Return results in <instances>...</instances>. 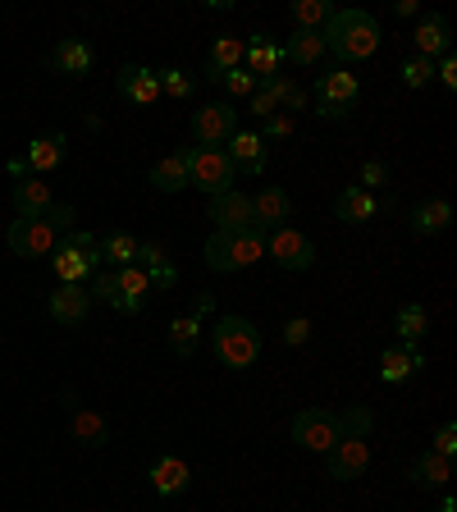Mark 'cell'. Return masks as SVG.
Instances as JSON below:
<instances>
[{
  "instance_id": "cell-38",
  "label": "cell",
  "mask_w": 457,
  "mask_h": 512,
  "mask_svg": "<svg viewBox=\"0 0 457 512\" xmlns=\"http://www.w3.org/2000/svg\"><path fill=\"white\" fill-rule=\"evenodd\" d=\"M398 78H403V87H412V92H421V87L435 83V64L421 60V55H412V60H403V69H398Z\"/></svg>"
},
{
  "instance_id": "cell-46",
  "label": "cell",
  "mask_w": 457,
  "mask_h": 512,
  "mask_svg": "<svg viewBox=\"0 0 457 512\" xmlns=\"http://www.w3.org/2000/svg\"><path fill=\"white\" fill-rule=\"evenodd\" d=\"M435 78L448 87V92H457V55H453V51L435 60Z\"/></svg>"
},
{
  "instance_id": "cell-39",
  "label": "cell",
  "mask_w": 457,
  "mask_h": 512,
  "mask_svg": "<svg viewBox=\"0 0 457 512\" xmlns=\"http://www.w3.org/2000/svg\"><path fill=\"white\" fill-rule=\"evenodd\" d=\"M371 407H362V403H352L348 412H339V426H343V435H357V439H366L371 435Z\"/></svg>"
},
{
  "instance_id": "cell-15",
  "label": "cell",
  "mask_w": 457,
  "mask_h": 512,
  "mask_svg": "<svg viewBox=\"0 0 457 512\" xmlns=\"http://www.w3.org/2000/svg\"><path fill=\"white\" fill-rule=\"evenodd\" d=\"M64 421H69V439H78L83 448H106L110 444L106 416L92 412V407H83V403H74V398H69V407H64Z\"/></svg>"
},
{
  "instance_id": "cell-37",
  "label": "cell",
  "mask_w": 457,
  "mask_h": 512,
  "mask_svg": "<svg viewBox=\"0 0 457 512\" xmlns=\"http://www.w3.org/2000/svg\"><path fill=\"white\" fill-rule=\"evenodd\" d=\"M261 87H266V92L275 96V106H284V110H307V101H311V96L302 92V83H293V78H288V74L266 78V83H261Z\"/></svg>"
},
{
  "instance_id": "cell-40",
  "label": "cell",
  "mask_w": 457,
  "mask_h": 512,
  "mask_svg": "<svg viewBox=\"0 0 457 512\" xmlns=\"http://www.w3.org/2000/svg\"><path fill=\"white\" fill-rule=\"evenodd\" d=\"M220 87H224V92H229V96H234V101H247V96H252L261 83H256V78L247 74L243 64H238V69H229V74H220Z\"/></svg>"
},
{
  "instance_id": "cell-12",
  "label": "cell",
  "mask_w": 457,
  "mask_h": 512,
  "mask_svg": "<svg viewBox=\"0 0 457 512\" xmlns=\"http://www.w3.org/2000/svg\"><path fill=\"white\" fill-rule=\"evenodd\" d=\"M224 156H229V165L243 174H266L270 165V151H266V138L261 133H252V128H238L234 138L224 142Z\"/></svg>"
},
{
  "instance_id": "cell-4",
  "label": "cell",
  "mask_w": 457,
  "mask_h": 512,
  "mask_svg": "<svg viewBox=\"0 0 457 512\" xmlns=\"http://www.w3.org/2000/svg\"><path fill=\"white\" fill-rule=\"evenodd\" d=\"M211 352L215 362L229 366V371H247L261 357V330L247 316H220L211 330Z\"/></svg>"
},
{
  "instance_id": "cell-18",
  "label": "cell",
  "mask_w": 457,
  "mask_h": 512,
  "mask_svg": "<svg viewBox=\"0 0 457 512\" xmlns=\"http://www.w3.org/2000/svg\"><path fill=\"white\" fill-rule=\"evenodd\" d=\"M115 87L124 101H133V106H156L160 101V78H156V69H147V64H124Z\"/></svg>"
},
{
  "instance_id": "cell-14",
  "label": "cell",
  "mask_w": 457,
  "mask_h": 512,
  "mask_svg": "<svg viewBox=\"0 0 457 512\" xmlns=\"http://www.w3.org/2000/svg\"><path fill=\"white\" fill-rule=\"evenodd\" d=\"M279 64H284V55H279V42L270 37V32H252V37L243 42V69L256 78V83L275 78Z\"/></svg>"
},
{
  "instance_id": "cell-36",
  "label": "cell",
  "mask_w": 457,
  "mask_h": 512,
  "mask_svg": "<svg viewBox=\"0 0 457 512\" xmlns=\"http://www.w3.org/2000/svg\"><path fill=\"white\" fill-rule=\"evenodd\" d=\"M156 78H160V96H170V101H192V96H197V74L179 69V64L156 69Z\"/></svg>"
},
{
  "instance_id": "cell-10",
  "label": "cell",
  "mask_w": 457,
  "mask_h": 512,
  "mask_svg": "<svg viewBox=\"0 0 457 512\" xmlns=\"http://www.w3.org/2000/svg\"><path fill=\"white\" fill-rule=\"evenodd\" d=\"M234 133H238L234 101H206V106L192 115V138H197V147H224Z\"/></svg>"
},
{
  "instance_id": "cell-42",
  "label": "cell",
  "mask_w": 457,
  "mask_h": 512,
  "mask_svg": "<svg viewBox=\"0 0 457 512\" xmlns=\"http://www.w3.org/2000/svg\"><path fill=\"white\" fill-rule=\"evenodd\" d=\"M430 453H439V458H453V453H457V426H453V421H444V426L435 430V439H430Z\"/></svg>"
},
{
  "instance_id": "cell-48",
  "label": "cell",
  "mask_w": 457,
  "mask_h": 512,
  "mask_svg": "<svg viewBox=\"0 0 457 512\" xmlns=\"http://www.w3.org/2000/svg\"><path fill=\"white\" fill-rule=\"evenodd\" d=\"M160 261H170V256H165V247H160V243H138V261H133V266L151 270V266H160Z\"/></svg>"
},
{
  "instance_id": "cell-29",
  "label": "cell",
  "mask_w": 457,
  "mask_h": 512,
  "mask_svg": "<svg viewBox=\"0 0 457 512\" xmlns=\"http://www.w3.org/2000/svg\"><path fill=\"white\" fill-rule=\"evenodd\" d=\"M407 476H412V485L416 490H444L448 480H453V458H439V453H421V458L412 462V471H407Z\"/></svg>"
},
{
  "instance_id": "cell-43",
  "label": "cell",
  "mask_w": 457,
  "mask_h": 512,
  "mask_svg": "<svg viewBox=\"0 0 457 512\" xmlns=\"http://www.w3.org/2000/svg\"><path fill=\"white\" fill-rule=\"evenodd\" d=\"M307 339H311V316H293V320H284V343H288V348H302Z\"/></svg>"
},
{
  "instance_id": "cell-8",
  "label": "cell",
  "mask_w": 457,
  "mask_h": 512,
  "mask_svg": "<svg viewBox=\"0 0 457 512\" xmlns=\"http://www.w3.org/2000/svg\"><path fill=\"white\" fill-rule=\"evenodd\" d=\"M234 165L224 156V147H192L188 151V188H202L206 197H220V192L234 188Z\"/></svg>"
},
{
  "instance_id": "cell-34",
  "label": "cell",
  "mask_w": 457,
  "mask_h": 512,
  "mask_svg": "<svg viewBox=\"0 0 457 512\" xmlns=\"http://www.w3.org/2000/svg\"><path fill=\"white\" fill-rule=\"evenodd\" d=\"M96 252H101V261H106L110 270H124L138 261V238L124 234V229H115V234H106L101 243H96Z\"/></svg>"
},
{
  "instance_id": "cell-21",
  "label": "cell",
  "mask_w": 457,
  "mask_h": 512,
  "mask_svg": "<svg viewBox=\"0 0 457 512\" xmlns=\"http://www.w3.org/2000/svg\"><path fill=\"white\" fill-rule=\"evenodd\" d=\"M412 46H416V55H421V60H430V64H435L439 55L453 51V32H448V19H444V14H426V19L416 23Z\"/></svg>"
},
{
  "instance_id": "cell-19",
  "label": "cell",
  "mask_w": 457,
  "mask_h": 512,
  "mask_svg": "<svg viewBox=\"0 0 457 512\" xmlns=\"http://www.w3.org/2000/svg\"><path fill=\"white\" fill-rule=\"evenodd\" d=\"M64 156H69V142H64V133H46V138H32L28 151H23L19 160H23V170H32L37 179H42V174L60 170Z\"/></svg>"
},
{
  "instance_id": "cell-1",
  "label": "cell",
  "mask_w": 457,
  "mask_h": 512,
  "mask_svg": "<svg viewBox=\"0 0 457 512\" xmlns=\"http://www.w3.org/2000/svg\"><path fill=\"white\" fill-rule=\"evenodd\" d=\"M320 37H325V55H334L339 69H352L380 51V23L366 10H334Z\"/></svg>"
},
{
  "instance_id": "cell-13",
  "label": "cell",
  "mask_w": 457,
  "mask_h": 512,
  "mask_svg": "<svg viewBox=\"0 0 457 512\" xmlns=\"http://www.w3.org/2000/svg\"><path fill=\"white\" fill-rule=\"evenodd\" d=\"M211 220H215V229H224V234H234V229H256L252 197H247V192H238V188L211 197Z\"/></svg>"
},
{
  "instance_id": "cell-24",
  "label": "cell",
  "mask_w": 457,
  "mask_h": 512,
  "mask_svg": "<svg viewBox=\"0 0 457 512\" xmlns=\"http://www.w3.org/2000/svg\"><path fill=\"white\" fill-rule=\"evenodd\" d=\"M334 215H339L343 224H371L375 215H380V197L357 188V183H348V188L334 197Z\"/></svg>"
},
{
  "instance_id": "cell-27",
  "label": "cell",
  "mask_w": 457,
  "mask_h": 512,
  "mask_svg": "<svg viewBox=\"0 0 457 512\" xmlns=\"http://www.w3.org/2000/svg\"><path fill=\"white\" fill-rule=\"evenodd\" d=\"M55 206V197H51V183L46 179H19L14 183V211H19V220H37V215H46Z\"/></svg>"
},
{
  "instance_id": "cell-50",
  "label": "cell",
  "mask_w": 457,
  "mask_h": 512,
  "mask_svg": "<svg viewBox=\"0 0 457 512\" xmlns=\"http://www.w3.org/2000/svg\"><path fill=\"white\" fill-rule=\"evenodd\" d=\"M211 307H215V298H211V293H202V298H197V307H192V311H197V316H211Z\"/></svg>"
},
{
  "instance_id": "cell-28",
  "label": "cell",
  "mask_w": 457,
  "mask_h": 512,
  "mask_svg": "<svg viewBox=\"0 0 457 512\" xmlns=\"http://www.w3.org/2000/svg\"><path fill=\"white\" fill-rule=\"evenodd\" d=\"M279 55H284L288 64H298V69H316V64L325 60V37H320V32H293V37H284Z\"/></svg>"
},
{
  "instance_id": "cell-26",
  "label": "cell",
  "mask_w": 457,
  "mask_h": 512,
  "mask_svg": "<svg viewBox=\"0 0 457 512\" xmlns=\"http://www.w3.org/2000/svg\"><path fill=\"white\" fill-rule=\"evenodd\" d=\"M412 234L416 238H439L453 224V202L448 197H430V202H421V206H412Z\"/></svg>"
},
{
  "instance_id": "cell-20",
  "label": "cell",
  "mask_w": 457,
  "mask_h": 512,
  "mask_svg": "<svg viewBox=\"0 0 457 512\" xmlns=\"http://www.w3.org/2000/svg\"><path fill=\"white\" fill-rule=\"evenodd\" d=\"M147 476H151V490H156L160 499H179V494L192 485V467L183 458H174V453H165V458L151 462Z\"/></svg>"
},
{
  "instance_id": "cell-7",
  "label": "cell",
  "mask_w": 457,
  "mask_h": 512,
  "mask_svg": "<svg viewBox=\"0 0 457 512\" xmlns=\"http://www.w3.org/2000/svg\"><path fill=\"white\" fill-rule=\"evenodd\" d=\"M288 435H293V444L307 448V453H330L334 444L343 439V426H339V412H330V407H307V412L293 416V426H288Z\"/></svg>"
},
{
  "instance_id": "cell-16",
  "label": "cell",
  "mask_w": 457,
  "mask_h": 512,
  "mask_svg": "<svg viewBox=\"0 0 457 512\" xmlns=\"http://www.w3.org/2000/svg\"><path fill=\"white\" fill-rule=\"evenodd\" d=\"M46 311H51L55 325H83L92 316V293H87V284H60L46 302Z\"/></svg>"
},
{
  "instance_id": "cell-41",
  "label": "cell",
  "mask_w": 457,
  "mask_h": 512,
  "mask_svg": "<svg viewBox=\"0 0 457 512\" xmlns=\"http://www.w3.org/2000/svg\"><path fill=\"white\" fill-rule=\"evenodd\" d=\"M389 160H380V156H371L362 165V174H357V188H366V192H375V188H384V183H389Z\"/></svg>"
},
{
  "instance_id": "cell-23",
  "label": "cell",
  "mask_w": 457,
  "mask_h": 512,
  "mask_svg": "<svg viewBox=\"0 0 457 512\" xmlns=\"http://www.w3.org/2000/svg\"><path fill=\"white\" fill-rule=\"evenodd\" d=\"M51 69L55 74H69V78H87L96 69L92 42H83V37H64V42L51 51Z\"/></svg>"
},
{
  "instance_id": "cell-32",
  "label": "cell",
  "mask_w": 457,
  "mask_h": 512,
  "mask_svg": "<svg viewBox=\"0 0 457 512\" xmlns=\"http://www.w3.org/2000/svg\"><path fill=\"white\" fill-rule=\"evenodd\" d=\"M147 183L156 192H183V188H188V151H174V156L156 160Z\"/></svg>"
},
{
  "instance_id": "cell-17",
  "label": "cell",
  "mask_w": 457,
  "mask_h": 512,
  "mask_svg": "<svg viewBox=\"0 0 457 512\" xmlns=\"http://www.w3.org/2000/svg\"><path fill=\"white\" fill-rule=\"evenodd\" d=\"M426 371V352L407 348V343H394V348L380 352V380L384 384H407Z\"/></svg>"
},
{
  "instance_id": "cell-44",
  "label": "cell",
  "mask_w": 457,
  "mask_h": 512,
  "mask_svg": "<svg viewBox=\"0 0 457 512\" xmlns=\"http://www.w3.org/2000/svg\"><path fill=\"white\" fill-rule=\"evenodd\" d=\"M261 138H266V142H284V138H293V115H270V119H266V128H261Z\"/></svg>"
},
{
  "instance_id": "cell-30",
  "label": "cell",
  "mask_w": 457,
  "mask_h": 512,
  "mask_svg": "<svg viewBox=\"0 0 457 512\" xmlns=\"http://www.w3.org/2000/svg\"><path fill=\"white\" fill-rule=\"evenodd\" d=\"M394 334H398V343H407V348H421V339L430 334V311L421 307V302H403L394 316Z\"/></svg>"
},
{
  "instance_id": "cell-2",
  "label": "cell",
  "mask_w": 457,
  "mask_h": 512,
  "mask_svg": "<svg viewBox=\"0 0 457 512\" xmlns=\"http://www.w3.org/2000/svg\"><path fill=\"white\" fill-rule=\"evenodd\" d=\"M74 220L78 211L74 206H64L55 202L46 215H37V220H14L10 224V234H5V243H10L14 256H28V261H51V252L60 247L64 234H74Z\"/></svg>"
},
{
  "instance_id": "cell-31",
  "label": "cell",
  "mask_w": 457,
  "mask_h": 512,
  "mask_svg": "<svg viewBox=\"0 0 457 512\" xmlns=\"http://www.w3.org/2000/svg\"><path fill=\"white\" fill-rule=\"evenodd\" d=\"M243 64V37H215L211 42V55H206V83H220V74L238 69Z\"/></svg>"
},
{
  "instance_id": "cell-45",
  "label": "cell",
  "mask_w": 457,
  "mask_h": 512,
  "mask_svg": "<svg viewBox=\"0 0 457 512\" xmlns=\"http://www.w3.org/2000/svg\"><path fill=\"white\" fill-rule=\"evenodd\" d=\"M247 110H252L256 119H270V115H279V106H275V96L266 92V87H256L252 96H247Z\"/></svg>"
},
{
  "instance_id": "cell-33",
  "label": "cell",
  "mask_w": 457,
  "mask_h": 512,
  "mask_svg": "<svg viewBox=\"0 0 457 512\" xmlns=\"http://www.w3.org/2000/svg\"><path fill=\"white\" fill-rule=\"evenodd\" d=\"M288 19H293V32H325V23L334 19V5L330 0H293Z\"/></svg>"
},
{
  "instance_id": "cell-3",
  "label": "cell",
  "mask_w": 457,
  "mask_h": 512,
  "mask_svg": "<svg viewBox=\"0 0 457 512\" xmlns=\"http://www.w3.org/2000/svg\"><path fill=\"white\" fill-rule=\"evenodd\" d=\"M261 256H266V229H234V234L215 229L206 238V266L215 275H238V270L256 266Z\"/></svg>"
},
{
  "instance_id": "cell-11",
  "label": "cell",
  "mask_w": 457,
  "mask_h": 512,
  "mask_svg": "<svg viewBox=\"0 0 457 512\" xmlns=\"http://www.w3.org/2000/svg\"><path fill=\"white\" fill-rule=\"evenodd\" d=\"M366 467H371V439L343 435L339 444L325 453V471H330V480H357V476H366Z\"/></svg>"
},
{
  "instance_id": "cell-22",
  "label": "cell",
  "mask_w": 457,
  "mask_h": 512,
  "mask_svg": "<svg viewBox=\"0 0 457 512\" xmlns=\"http://www.w3.org/2000/svg\"><path fill=\"white\" fill-rule=\"evenodd\" d=\"M252 215H256V229H279V224H288V215H293V197H288L284 188H275V183H266L261 192H252Z\"/></svg>"
},
{
  "instance_id": "cell-9",
  "label": "cell",
  "mask_w": 457,
  "mask_h": 512,
  "mask_svg": "<svg viewBox=\"0 0 457 512\" xmlns=\"http://www.w3.org/2000/svg\"><path fill=\"white\" fill-rule=\"evenodd\" d=\"M266 256L279 270H311L320 252H316V238L311 234H302L293 224H279V229L266 234Z\"/></svg>"
},
{
  "instance_id": "cell-47",
  "label": "cell",
  "mask_w": 457,
  "mask_h": 512,
  "mask_svg": "<svg viewBox=\"0 0 457 512\" xmlns=\"http://www.w3.org/2000/svg\"><path fill=\"white\" fill-rule=\"evenodd\" d=\"M147 275H151V288H174V284H179V266H170V261L151 266Z\"/></svg>"
},
{
  "instance_id": "cell-35",
  "label": "cell",
  "mask_w": 457,
  "mask_h": 512,
  "mask_svg": "<svg viewBox=\"0 0 457 512\" xmlns=\"http://www.w3.org/2000/svg\"><path fill=\"white\" fill-rule=\"evenodd\" d=\"M202 325H206V320L197 316V311H188V316H174V325H170L174 357H192V352H197V343H202Z\"/></svg>"
},
{
  "instance_id": "cell-25",
  "label": "cell",
  "mask_w": 457,
  "mask_h": 512,
  "mask_svg": "<svg viewBox=\"0 0 457 512\" xmlns=\"http://www.w3.org/2000/svg\"><path fill=\"white\" fill-rule=\"evenodd\" d=\"M119 279V293H115V311H124V316H133V311L147 307V293H151V275L142 266H124L115 270Z\"/></svg>"
},
{
  "instance_id": "cell-49",
  "label": "cell",
  "mask_w": 457,
  "mask_h": 512,
  "mask_svg": "<svg viewBox=\"0 0 457 512\" xmlns=\"http://www.w3.org/2000/svg\"><path fill=\"white\" fill-rule=\"evenodd\" d=\"M394 14H403V19H412V14H421V5H416V0H398V5H394Z\"/></svg>"
},
{
  "instance_id": "cell-51",
  "label": "cell",
  "mask_w": 457,
  "mask_h": 512,
  "mask_svg": "<svg viewBox=\"0 0 457 512\" xmlns=\"http://www.w3.org/2000/svg\"><path fill=\"white\" fill-rule=\"evenodd\" d=\"M439 512H457V499H453V494H444V503H439Z\"/></svg>"
},
{
  "instance_id": "cell-5",
  "label": "cell",
  "mask_w": 457,
  "mask_h": 512,
  "mask_svg": "<svg viewBox=\"0 0 457 512\" xmlns=\"http://www.w3.org/2000/svg\"><path fill=\"white\" fill-rule=\"evenodd\" d=\"M51 270L60 284H87V279L101 270V252H96V238L74 229V234H64L60 247L51 252Z\"/></svg>"
},
{
  "instance_id": "cell-6",
  "label": "cell",
  "mask_w": 457,
  "mask_h": 512,
  "mask_svg": "<svg viewBox=\"0 0 457 512\" xmlns=\"http://www.w3.org/2000/svg\"><path fill=\"white\" fill-rule=\"evenodd\" d=\"M357 96H362V78L352 74V69H339V64H334V69H325V74L316 78V115L339 124V119L352 115Z\"/></svg>"
}]
</instances>
